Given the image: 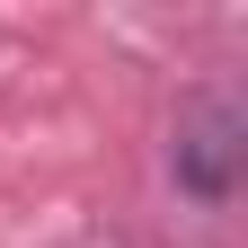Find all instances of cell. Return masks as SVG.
Segmentation results:
<instances>
[{
	"label": "cell",
	"instance_id": "cell-1",
	"mask_svg": "<svg viewBox=\"0 0 248 248\" xmlns=\"http://www.w3.org/2000/svg\"><path fill=\"white\" fill-rule=\"evenodd\" d=\"M239 151H248V115L231 98H195L177 115V151H169V177H177V195H195V204H231V186H239Z\"/></svg>",
	"mask_w": 248,
	"mask_h": 248
}]
</instances>
